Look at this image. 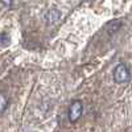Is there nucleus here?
Segmentation results:
<instances>
[{
	"mask_svg": "<svg viewBox=\"0 0 132 132\" xmlns=\"http://www.w3.org/2000/svg\"><path fill=\"white\" fill-rule=\"evenodd\" d=\"M112 77H114V81L116 83H127L129 81L128 68H127L124 63L116 65V68L114 69V73H112Z\"/></svg>",
	"mask_w": 132,
	"mask_h": 132,
	"instance_id": "obj_1",
	"label": "nucleus"
},
{
	"mask_svg": "<svg viewBox=\"0 0 132 132\" xmlns=\"http://www.w3.org/2000/svg\"><path fill=\"white\" fill-rule=\"evenodd\" d=\"M83 111V104L81 101H73L69 106V111H68V118H69V122L70 123H77L82 115Z\"/></svg>",
	"mask_w": 132,
	"mask_h": 132,
	"instance_id": "obj_2",
	"label": "nucleus"
},
{
	"mask_svg": "<svg viewBox=\"0 0 132 132\" xmlns=\"http://www.w3.org/2000/svg\"><path fill=\"white\" fill-rule=\"evenodd\" d=\"M60 19H61V12H60L58 9H56V8L49 9L48 12H46V15H45V20H46V23L49 25L56 24Z\"/></svg>",
	"mask_w": 132,
	"mask_h": 132,
	"instance_id": "obj_3",
	"label": "nucleus"
},
{
	"mask_svg": "<svg viewBox=\"0 0 132 132\" xmlns=\"http://www.w3.org/2000/svg\"><path fill=\"white\" fill-rule=\"evenodd\" d=\"M7 106H8V99H7V96H5L3 93H0V115L5 111Z\"/></svg>",
	"mask_w": 132,
	"mask_h": 132,
	"instance_id": "obj_4",
	"label": "nucleus"
},
{
	"mask_svg": "<svg viewBox=\"0 0 132 132\" xmlns=\"http://www.w3.org/2000/svg\"><path fill=\"white\" fill-rule=\"evenodd\" d=\"M9 42H11V38H9L8 33H0V45L7 46V45H9Z\"/></svg>",
	"mask_w": 132,
	"mask_h": 132,
	"instance_id": "obj_5",
	"label": "nucleus"
},
{
	"mask_svg": "<svg viewBox=\"0 0 132 132\" xmlns=\"http://www.w3.org/2000/svg\"><path fill=\"white\" fill-rule=\"evenodd\" d=\"M0 2H2L4 5L9 7V5H12V2H13V0H0Z\"/></svg>",
	"mask_w": 132,
	"mask_h": 132,
	"instance_id": "obj_6",
	"label": "nucleus"
}]
</instances>
